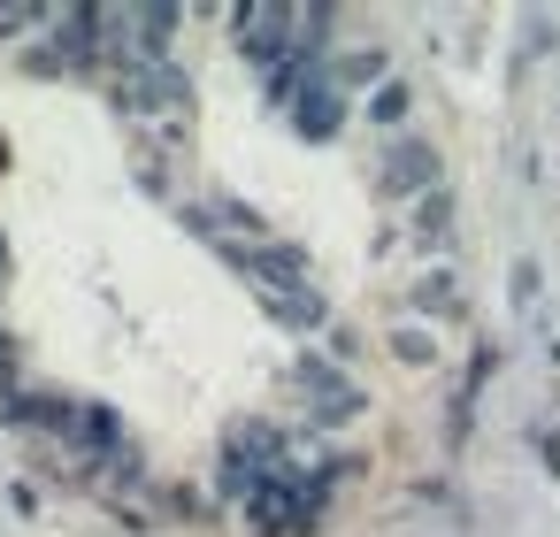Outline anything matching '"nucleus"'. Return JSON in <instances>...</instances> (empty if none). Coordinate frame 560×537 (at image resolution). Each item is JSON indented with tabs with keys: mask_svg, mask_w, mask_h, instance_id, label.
<instances>
[{
	"mask_svg": "<svg viewBox=\"0 0 560 537\" xmlns=\"http://www.w3.org/2000/svg\"><path fill=\"white\" fill-rule=\"evenodd\" d=\"M384 192H399V200L438 192V154H430L422 139H392V147H384Z\"/></svg>",
	"mask_w": 560,
	"mask_h": 537,
	"instance_id": "obj_3",
	"label": "nucleus"
},
{
	"mask_svg": "<svg viewBox=\"0 0 560 537\" xmlns=\"http://www.w3.org/2000/svg\"><path fill=\"white\" fill-rule=\"evenodd\" d=\"M116 101L131 116H177L185 124V70H170V62H124L116 70Z\"/></svg>",
	"mask_w": 560,
	"mask_h": 537,
	"instance_id": "obj_1",
	"label": "nucleus"
},
{
	"mask_svg": "<svg viewBox=\"0 0 560 537\" xmlns=\"http://www.w3.org/2000/svg\"><path fill=\"white\" fill-rule=\"evenodd\" d=\"M0 277H9V246H0Z\"/></svg>",
	"mask_w": 560,
	"mask_h": 537,
	"instance_id": "obj_7",
	"label": "nucleus"
},
{
	"mask_svg": "<svg viewBox=\"0 0 560 537\" xmlns=\"http://www.w3.org/2000/svg\"><path fill=\"white\" fill-rule=\"evenodd\" d=\"M415 300H422V307H438V315H453V307H460V292H453V277H445V269H430V277L415 284Z\"/></svg>",
	"mask_w": 560,
	"mask_h": 537,
	"instance_id": "obj_5",
	"label": "nucleus"
},
{
	"mask_svg": "<svg viewBox=\"0 0 560 537\" xmlns=\"http://www.w3.org/2000/svg\"><path fill=\"white\" fill-rule=\"evenodd\" d=\"M292 384L307 392V415H315V422H353V415H361V392H353L338 369H323V361H300Z\"/></svg>",
	"mask_w": 560,
	"mask_h": 537,
	"instance_id": "obj_2",
	"label": "nucleus"
},
{
	"mask_svg": "<svg viewBox=\"0 0 560 537\" xmlns=\"http://www.w3.org/2000/svg\"><path fill=\"white\" fill-rule=\"evenodd\" d=\"M407 231H415L422 246H453V200H445V192H422L415 215H407Z\"/></svg>",
	"mask_w": 560,
	"mask_h": 537,
	"instance_id": "obj_4",
	"label": "nucleus"
},
{
	"mask_svg": "<svg viewBox=\"0 0 560 537\" xmlns=\"http://www.w3.org/2000/svg\"><path fill=\"white\" fill-rule=\"evenodd\" d=\"M392 353H399V361H430L438 346H430V330H399V338H392Z\"/></svg>",
	"mask_w": 560,
	"mask_h": 537,
	"instance_id": "obj_6",
	"label": "nucleus"
}]
</instances>
